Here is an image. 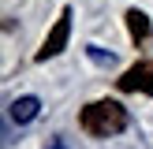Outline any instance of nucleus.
I'll return each mask as SVG.
<instances>
[{"label":"nucleus","instance_id":"3","mask_svg":"<svg viewBox=\"0 0 153 149\" xmlns=\"http://www.w3.org/2000/svg\"><path fill=\"white\" fill-rule=\"evenodd\" d=\"M116 86L123 89V93H149V97H153V56L131 63V67L116 78Z\"/></svg>","mask_w":153,"mask_h":149},{"label":"nucleus","instance_id":"2","mask_svg":"<svg viewBox=\"0 0 153 149\" xmlns=\"http://www.w3.org/2000/svg\"><path fill=\"white\" fill-rule=\"evenodd\" d=\"M67 37H71V7H60V19L52 22V30L45 34V41H41V49H37V63H45V60H52V56H60V52L67 49Z\"/></svg>","mask_w":153,"mask_h":149},{"label":"nucleus","instance_id":"4","mask_svg":"<svg viewBox=\"0 0 153 149\" xmlns=\"http://www.w3.org/2000/svg\"><path fill=\"white\" fill-rule=\"evenodd\" d=\"M41 112V101H37L34 93H26V97H15L11 101V108H7V116L15 119V123H30V119Z\"/></svg>","mask_w":153,"mask_h":149},{"label":"nucleus","instance_id":"1","mask_svg":"<svg viewBox=\"0 0 153 149\" xmlns=\"http://www.w3.org/2000/svg\"><path fill=\"white\" fill-rule=\"evenodd\" d=\"M79 127L90 138H116V134H123L127 127H131V116H127V108L120 101L101 97V101H90L86 108L79 112Z\"/></svg>","mask_w":153,"mask_h":149},{"label":"nucleus","instance_id":"5","mask_svg":"<svg viewBox=\"0 0 153 149\" xmlns=\"http://www.w3.org/2000/svg\"><path fill=\"white\" fill-rule=\"evenodd\" d=\"M123 19H127V34H131V41H146V37L153 34V26H149V15L146 11H138V7H131V11H127L123 15Z\"/></svg>","mask_w":153,"mask_h":149},{"label":"nucleus","instance_id":"6","mask_svg":"<svg viewBox=\"0 0 153 149\" xmlns=\"http://www.w3.org/2000/svg\"><path fill=\"white\" fill-rule=\"evenodd\" d=\"M86 56L94 60L97 67H112V63H116V56H112V52H105L101 45H86Z\"/></svg>","mask_w":153,"mask_h":149}]
</instances>
